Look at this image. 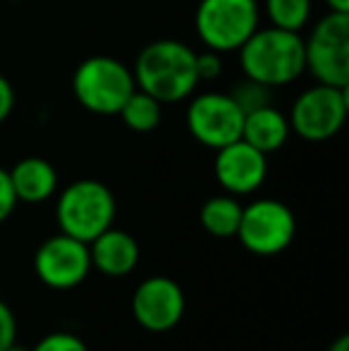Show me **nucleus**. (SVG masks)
Instances as JSON below:
<instances>
[{
  "label": "nucleus",
  "mask_w": 349,
  "mask_h": 351,
  "mask_svg": "<svg viewBox=\"0 0 349 351\" xmlns=\"http://www.w3.org/2000/svg\"><path fill=\"white\" fill-rule=\"evenodd\" d=\"M32 351H88L86 342L72 332H51Z\"/></svg>",
  "instance_id": "aec40b11"
},
{
  "label": "nucleus",
  "mask_w": 349,
  "mask_h": 351,
  "mask_svg": "<svg viewBox=\"0 0 349 351\" xmlns=\"http://www.w3.org/2000/svg\"><path fill=\"white\" fill-rule=\"evenodd\" d=\"M213 172L225 194L249 196L258 191L268 175V156L244 139L215 151Z\"/></svg>",
  "instance_id": "f8f14e48"
},
{
  "label": "nucleus",
  "mask_w": 349,
  "mask_h": 351,
  "mask_svg": "<svg viewBox=\"0 0 349 351\" xmlns=\"http://www.w3.org/2000/svg\"><path fill=\"white\" fill-rule=\"evenodd\" d=\"M136 91L132 67L110 56H91L72 74L77 103L93 115H117L125 101Z\"/></svg>",
  "instance_id": "7ed1b4c3"
},
{
  "label": "nucleus",
  "mask_w": 349,
  "mask_h": 351,
  "mask_svg": "<svg viewBox=\"0 0 349 351\" xmlns=\"http://www.w3.org/2000/svg\"><path fill=\"white\" fill-rule=\"evenodd\" d=\"M186 299L177 280L154 275L136 285L132 294V318L149 332H168L184 318Z\"/></svg>",
  "instance_id": "9b49d317"
},
{
  "label": "nucleus",
  "mask_w": 349,
  "mask_h": 351,
  "mask_svg": "<svg viewBox=\"0 0 349 351\" xmlns=\"http://www.w3.org/2000/svg\"><path fill=\"white\" fill-rule=\"evenodd\" d=\"M5 351H32V349H24V347H19V344L14 342L12 347H8V349H5Z\"/></svg>",
  "instance_id": "bb28decb"
},
{
  "label": "nucleus",
  "mask_w": 349,
  "mask_h": 351,
  "mask_svg": "<svg viewBox=\"0 0 349 351\" xmlns=\"http://www.w3.org/2000/svg\"><path fill=\"white\" fill-rule=\"evenodd\" d=\"M270 91L273 88L263 86V84L258 82H252V79H244L242 84H237V86L232 88V93L230 96L234 98V103H237L239 108H242V112L247 115V112L256 110V108H263L270 103Z\"/></svg>",
  "instance_id": "6ab92c4d"
},
{
  "label": "nucleus",
  "mask_w": 349,
  "mask_h": 351,
  "mask_svg": "<svg viewBox=\"0 0 349 351\" xmlns=\"http://www.w3.org/2000/svg\"><path fill=\"white\" fill-rule=\"evenodd\" d=\"M304 65L318 84L349 88V14L330 12L304 38Z\"/></svg>",
  "instance_id": "423d86ee"
},
{
  "label": "nucleus",
  "mask_w": 349,
  "mask_h": 351,
  "mask_svg": "<svg viewBox=\"0 0 349 351\" xmlns=\"http://www.w3.org/2000/svg\"><path fill=\"white\" fill-rule=\"evenodd\" d=\"M349 112L347 88L313 84L302 91L292 103L289 110V130L304 141L321 143L330 141L342 132Z\"/></svg>",
  "instance_id": "0eeeda50"
},
{
  "label": "nucleus",
  "mask_w": 349,
  "mask_h": 351,
  "mask_svg": "<svg viewBox=\"0 0 349 351\" xmlns=\"http://www.w3.org/2000/svg\"><path fill=\"white\" fill-rule=\"evenodd\" d=\"M189 98L191 101L186 106V130L194 136V141L218 151L228 143L242 139L244 112L230 93L206 91Z\"/></svg>",
  "instance_id": "1a4fd4ad"
},
{
  "label": "nucleus",
  "mask_w": 349,
  "mask_h": 351,
  "mask_svg": "<svg viewBox=\"0 0 349 351\" xmlns=\"http://www.w3.org/2000/svg\"><path fill=\"white\" fill-rule=\"evenodd\" d=\"M88 244L67 234L48 237L34 254V273L41 285L56 291H67L80 287L91 273Z\"/></svg>",
  "instance_id": "9d476101"
},
{
  "label": "nucleus",
  "mask_w": 349,
  "mask_h": 351,
  "mask_svg": "<svg viewBox=\"0 0 349 351\" xmlns=\"http://www.w3.org/2000/svg\"><path fill=\"white\" fill-rule=\"evenodd\" d=\"M10 172V182L17 201L22 204H43V201L53 199L58 191V170L46 160V158L29 156L14 162Z\"/></svg>",
  "instance_id": "4468645a"
},
{
  "label": "nucleus",
  "mask_w": 349,
  "mask_h": 351,
  "mask_svg": "<svg viewBox=\"0 0 349 351\" xmlns=\"http://www.w3.org/2000/svg\"><path fill=\"white\" fill-rule=\"evenodd\" d=\"M88 256L91 268L98 270L106 278H125L139 265V241L125 230L108 227L106 232L88 241Z\"/></svg>",
  "instance_id": "ddd939ff"
},
{
  "label": "nucleus",
  "mask_w": 349,
  "mask_h": 351,
  "mask_svg": "<svg viewBox=\"0 0 349 351\" xmlns=\"http://www.w3.org/2000/svg\"><path fill=\"white\" fill-rule=\"evenodd\" d=\"M239 220H242V204L232 194L210 196L199 210L201 227L218 239H232L237 234Z\"/></svg>",
  "instance_id": "dca6fc26"
},
{
  "label": "nucleus",
  "mask_w": 349,
  "mask_h": 351,
  "mask_svg": "<svg viewBox=\"0 0 349 351\" xmlns=\"http://www.w3.org/2000/svg\"><path fill=\"white\" fill-rule=\"evenodd\" d=\"M328 351H349V335H340V337L328 347Z\"/></svg>",
  "instance_id": "a878e982"
},
{
  "label": "nucleus",
  "mask_w": 349,
  "mask_h": 351,
  "mask_svg": "<svg viewBox=\"0 0 349 351\" xmlns=\"http://www.w3.org/2000/svg\"><path fill=\"white\" fill-rule=\"evenodd\" d=\"M289 134H292V130H289L287 115L282 110H278V108H273L270 103L244 115L242 139L265 153V156L280 151L287 143Z\"/></svg>",
  "instance_id": "2eb2a0df"
},
{
  "label": "nucleus",
  "mask_w": 349,
  "mask_h": 351,
  "mask_svg": "<svg viewBox=\"0 0 349 351\" xmlns=\"http://www.w3.org/2000/svg\"><path fill=\"white\" fill-rule=\"evenodd\" d=\"M14 110V88L5 74H0V125L12 115Z\"/></svg>",
  "instance_id": "b1692460"
},
{
  "label": "nucleus",
  "mask_w": 349,
  "mask_h": 351,
  "mask_svg": "<svg viewBox=\"0 0 349 351\" xmlns=\"http://www.w3.org/2000/svg\"><path fill=\"white\" fill-rule=\"evenodd\" d=\"M239 244L254 256H278L292 246L297 237V217L278 199H256L242 206L237 234Z\"/></svg>",
  "instance_id": "6e6552de"
},
{
  "label": "nucleus",
  "mask_w": 349,
  "mask_h": 351,
  "mask_svg": "<svg viewBox=\"0 0 349 351\" xmlns=\"http://www.w3.org/2000/svg\"><path fill=\"white\" fill-rule=\"evenodd\" d=\"M263 12L270 27L302 32L313 12L311 0H263Z\"/></svg>",
  "instance_id": "a211bd4d"
},
{
  "label": "nucleus",
  "mask_w": 349,
  "mask_h": 351,
  "mask_svg": "<svg viewBox=\"0 0 349 351\" xmlns=\"http://www.w3.org/2000/svg\"><path fill=\"white\" fill-rule=\"evenodd\" d=\"M330 12H345L349 14V0H323Z\"/></svg>",
  "instance_id": "393cba45"
},
{
  "label": "nucleus",
  "mask_w": 349,
  "mask_h": 351,
  "mask_svg": "<svg viewBox=\"0 0 349 351\" xmlns=\"http://www.w3.org/2000/svg\"><path fill=\"white\" fill-rule=\"evenodd\" d=\"M10 3H19V0H10Z\"/></svg>",
  "instance_id": "cd10ccee"
},
{
  "label": "nucleus",
  "mask_w": 349,
  "mask_h": 351,
  "mask_svg": "<svg viewBox=\"0 0 349 351\" xmlns=\"http://www.w3.org/2000/svg\"><path fill=\"white\" fill-rule=\"evenodd\" d=\"M261 27L258 0H201L194 12V29L204 48L234 53Z\"/></svg>",
  "instance_id": "39448f33"
},
{
  "label": "nucleus",
  "mask_w": 349,
  "mask_h": 351,
  "mask_svg": "<svg viewBox=\"0 0 349 351\" xmlns=\"http://www.w3.org/2000/svg\"><path fill=\"white\" fill-rule=\"evenodd\" d=\"M17 196H14L12 182H10V172L0 167V225L10 220V215L17 208Z\"/></svg>",
  "instance_id": "4be33fe9"
},
{
  "label": "nucleus",
  "mask_w": 349,
  "mask_h": 351,
  "mask_svg": "<svg viewBox=\"0 0 349 351\" xmlns=\"http://www.w3.org/2000/svg\"><path fill=\"white\" fill-rule=\"evenodd\" d=\"M132 74L136 88L163 106L186 101L201 84L196 77V51L175 38H160L141 48Z\"/></svg>",
  "instance_id": "f257e3e1"
},
{
  "label": "nucleus",
  "mask_w": 349,
  "mask_h": 351,
  "mask_svg": "<svg viewBox=\"0 0 349 351\" xmlns=\"http://www.w3.org/2000/svg\"><path fill=\"white\" fill-rule=\"evenodd\" d=\"M117 204L112 191L98 180H77L60 191L56 204V220L62 234L88 241L112 227Z\"/></svg>",
  "instance_id": "20e7f679"
},
{
  "label": "nucleus",
  "mask_w": 349,
  "mask_h": 351,
  "mask_svg": "<svg viewBox=\"0 0 349 351\" xmlns=\"http://www.w3.org/2000/svg\"><path fill=\"white\" fill-rule=\"evenodd\" d=\"M17 342V318H14L12 308L0 299V351Z\"/></svg>",
  "instance_id": "5701e85b"
},
{
  "label": "nucleus",
  "mask_w": 349,
  "mask_h": 351,
  "mask_svg": "<svg viewBox=\"0 0 349 351\" xmlns=\"http://www.w3.org/2000/svg\"><path fill=\"white\" fill-rule=\"evenodd\" d=\"M237 53L244 79H252L268 88L287 86L306 72L304 38L299 32L258 27Z\"/></svg>",
  "instance_id": "f03ea898"
},
{
  "label": "nucleus",
  "mask_w": 349,
  "mask_h": 351,
  "mask_svg": "<svg viewBox=\"0 0 349 351\" xmlns=\"http://www.w3.org/2000/svg\"><path fill=\"white\" fill-rule=\"evenodd\" d=\"M117 115L122 117V122H125L132 132L146 134V132H154L156 127L160 125V120H163V103H158L154 96H149L146 91L136 88L125 101V106L120 108Z\"/></svg>",
  "instance_id": "f3484780"
},
{
  "label": "nucleus",
  "mask_w": 349,
  "mask_h": 351,
  "mask_svg": "<svg viewBox=\"0 0 349 351\" xmlns=\"http://www.w3.org/2000/svg\"><path fill=\"white\" fill-rule=\"evenodd\" d=\"M223 74V58L220 53L204 48L201 53H196V77L199 82H213Z\"/></svg>",
  "instance_id": "412c9836"
}]
</instances>
